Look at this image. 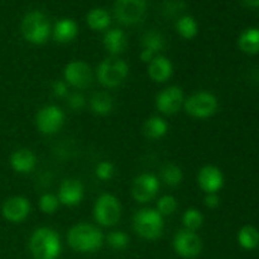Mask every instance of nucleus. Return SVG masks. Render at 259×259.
<instances>
[{
  "label": "nucleus",
  "instance_id": "38",
  "mask_svg": "<svg viewBox=\"0 0 259 259\" xmlns=\"http://www.w3.org/2000/svg\"><path fill=\"white\" fill-rule=\"evenodd\" d=\"M156 53H153L152 52V51H149V50H142V52H141V55H139V57H141V61L142 62H144V63H147V65H148L149 62H151L152 60H153L154 57H156Z\"/></svg>",
  "mask_w": 259,
  "mask_h": 259
},
{
  "label": "nucleus",
  "instance_id": "32",
  "mask_svg": "<svg viewBox=\"0 0 259 259\" xmlns=\"http://www.w3.org/2000/svg\"><path fill=\"white\" fill-rule=\"evenodd\" d=\"M58 206H60V201L58 197L53 194H45L40 196L39 199V209L43 214L52 215L57 211Z\"/></svg>",
  "mask_w": 259,
  "mask_h": 259
},
{
  "label": "nucleus",
  "instance_id": "26",
  "mask_svg": "<svg viewBox=\"0 0 259 259\" xmlns=\"http://www.w3.org/2000/svg\"><path fill=\"white\" fill-rule=\"evenodd\" d=\"M177 33L185 39H192L199 33V25L191 15H182L176 23Z\"/></svg>",
  "mask_w": 259,
  "mask_h": 259
},
{
  "label": "nucleus",
  "instance_id": "23",
  "mask_svg": "<svg viewBox=\"0 0 259 259\" xmlns=\"http://www.w3.org/2000/svg\"><path fill=\"white\" fill-rule=\"evenodd\" d=\"M143 132L147 138L159 139L167 134V132H168V124L161 116H151L144 123Z\"/></svg>",
  "mask_w": 259,
  "mask_h": 259
},
{
  "label": "nucleus",
  "instance_id": "20",
  "mask_svg": "<svg viewBox=\"0 0 259 259\" xmlns=\"http://www.w3.org/2000/svg\"><path fill=\"white\" fill-rule=\"evenodd\" d=\"M78 33L77 24L70 18H63L56 23L53 28V38L58 43L72 42Z\"/></svg>",
  "mask_w": 259,
  "mask_h": 259
},
{
  "label": "nucleus",
  "instance_id": "39",
  "mask_svg": "<svg viewBox=\"0 0 259 259\" xmlns=\"http://www.w3.org/2000/svg\"><path fill=\"white\" fill-rule=\"evenodd\" d=\"M244 3L250 8H259V0H244Z\"/></svg>",
  "mask_w": 259,
  "mask_h": 259
},
{
  "label": "nucleus",
  "instance_id": "25",
  "mask_svg": "<svg viewBox=\"0 0 259 259\" xmlns=\"http://www.w3.org/2000/svg\"><path fill=\"white\" fill-rule=\"evenodd\" d=\"M238 243L245 250H254L259 247V232L252 225H245L238 232Z\"/></svg>",
  "mask_w": 259,
  "mask_h": 259
},
{
  "label": "nucleus",
  "instance_id": "13",
  "mask_svg": "<svg viewBox=\"0 0 259 259\" xmlns=\"http://www.w3.org/2000/svg\"><path fill=\"white\" fill-rule=\"evenodd\" d=\"M184 91L179 86H168L159 91L156 96V108L164 115H174L179 113L184 105Z\"/></svg>",
  "mask_w": 259,
  "mask_h": 259
},
{
  "label": "nucleus",
  "instance_id": "11",
  "mask_svg": "<svg viewBox=\"0 0 259 259\" xmlns=\"http://www.w3.org/2000/svg\"><path fill=\"white\" fill-rule=\"evenodd\" d=\"M159 190L158 177L152 174H142L132 184V196L139 204L152 201Z\"/></svg>",
  "mask_w": 259,
  "mask_h": 259
},
{
  "label": "nucleus",
  "instance_id": "6",
  "mask_svg": "<svg viewBox=\"0 0 259 259\" xmlns=\"http://www.w3.org/2000/svg\"><path fill=\"white\" fill-rule=\"evenodd\" d=\"M218 106V98L209 91H197L184 101L185 111L195 119L210 118L217 113Z\"/></svg>",
  "mask_w": 259,
  "mask_h": 259
},
{
  "label": "nucleus",
  "instance_id": "5",
  "mask_svg": "<svg viewBox=\"0 0 259 259\" xmlns=\"http://www.w3.org/2000/svg\"><path fill=\"white\" fill-rule=\"evenodd\" d=\"M22 34L32 45H43L51 35V25L42 12L33 10L24 15L22 20Z\"/></svg>",
  "mask_w": 259,
  "mask_h": 259
},
{
  "label": "nucleus",
  "instance_id": "19",
  "mask_svg": "<svg viewBox=\"0 0 259 259\" xmlns=\"http://www.w3.org/2000/svg\"><path fill=\"white\" fill-rule=\"evenodd\" d=\"M104 47L105 50L110 53L111 56H118L125 51L126 47V37L125 33L119 28H114V29H109L104 35Z\"/></svg>",
  "mask_w": 259,
  "mask_h": 259
},
{
  "label": "nucleus",
  "instance_id": "3",
  "mask_svg": "<svg viewBox=\"0 0 259 259\" xmlns=\"http://www.w3.org/2000/svg\"><path fill=\"white\" fill-rule=\"evenodd\" d=\"M133 228L137 234L143 239L156 240L163 233V217L156 209L144 207L134 214Z\"/></svg>",
  "mask_w": 259,
  "mask_h": 259
},
{
  "label": "nucleus",
  "instance_id": "31",
  "mask_svg": "<svg viewBox=\"0 0 259 259\" xmlns=\"http://www.w3.org/2000/svg\"><path fill=\"white\" fill-rule=\"evenodd\" d=\"M177 200L175 199L172 195H163L157 200V207L156 210L162 215V217H167V215L175 214L177 210Z\"/></svg>",
  "mask_w": 259,
  "mask_h": 259
},
{
  "label": "nucleus",
  "instance_id": "27",
  "mask_svg": "<svg viewBox=\"0 0 259 259\" xmlns=\"http://www.w3.org/2000/svg\"><path fill=\"white\" fill-rule=\"evenodd\" d=\"M142 45L144 50H149L156 55H159V52H162L166 47V39L157 30H148L142 38Z\"/></svg>",
  "mask_w": 259,
  "mask_h": 259
},
{
  "label": "nucleus",
  "instance_id": "4",
  "mask_svg": "<svg viewBox=\"0 0 259 259\" xmlns=\"http://www.w3.org/2000/svg\"><path fill=\"white\" fill-rule=\"evenodd\" d=\"M128 63L115 56L103 60L96 68V78L104 88L108 89L121 85L128 77Z\"/></svg>",
  "mask_w": 259,
  "mask_h": 259
},
{
  "label": "nucleus",
  "instance_id": "15",
  "mask_svg": "<svg viewBox=\"0 0 259 259\" xmlns=\"http://www.w3.org/2000/svg\"><path fill=\"white\" fill-rule=\"evenodd\" d=\"M197 184L205 194H218L224 186V175L217 166L207 164L197 174Z\"/></svg>",
  "mask_w": 259,
  "mask_h": 259
},
{
  "label": "nucleus",
  "instance_id": "33",
  "mask_svg": "<svg viewBox=\"0 0 259 259\" xmlns=\"http://www.w3.org/2000/svg\"><path fill=\"white\" fill-rule=\"evenodd\" d=\"M114 172H115L114 164L109 161H103L96 166L95 176L101 181H109V180L113 179Z\"/></svg>",
  "mask_w": 259,
  "mask_h": 259
},
{
  "label": "nucleus",
  "instance_id": "17",
  "mask_svg": "<svg viewBox=\"0 0 259 259\" xmlns=\"http://www.w3.org/2000/svg\"><path fill=\"white\" fill-rule=\"evenodd\" d=\"M174 73V65L171 60L162 55H157L148 63V76L157 83H163L171 78Z\"/></svg>",
  "mask_w": 259,
  "mask_h": 259
},
{
  "label": "nucleus",
  "instance_id": "34",
  "mask_svg": "<svg viewBox=\"0 0 259 259\" xmlns=\"http://www.w3.org/2000/svg\"><path fill=\"white\" fill-rule=\"evenodd\" d=\"M67 105L73 111H78L85 108L86 98L81 93H72L68 94L67 96Z\"/></svg>",
  "mask_w": 259,
  "mask_h": 259
},
{
  "label": "nucleus",
  "instance_id": "16",
  "mask_svg": "<svg viewBox=\"0 0 259 259\" xmlns=\"http://www.w3.org/2000/svg\"><path fill=\"white\" fill-rule=\"evenodd\" d=\"M83 185L76 179H66L61 182L58 189V201L65 206H76L83 199Z\"/></svg>",
  "mask_w": 259,
  "mask_h": 259
},
{
  "label": "nucleus",
  "instance_id": "35",
  "mask_svg": "<svg viewBox=\"0 0 259 259\" xmlns=\"http://www.w3.org/2000/svg\"><path fill=\"white\" fill-rule=\"evenodd\" d=\"M52 93L56 98H67L68 96V85L65 81L57 80L52 85Z\"/></svg>",
  "mask_w": 259,
  "mask_h": 259
},
{
  "label": "nucleus",
  "instance_id": "36",
  "mask_svg": "<svg viewBox=\"0 0 259 259\" xmlns=\"http://www.w3.org/2000/svg\"><path fill=\"white\" fill-rule=\"evenodd\" d=\"M184 3L179 2V0H174V2H169L164 5V13L169 15H175L177 12H181L184 9Z\"/></svg>",
  "mask_w": 259,
  "mask_h": 259
},
{
  "label": "nucleus",
  "instance_id": "30",
  "mask_svg": "<svg viewBox=\"0 0 259 259\" xmlns=\"http://www.w3.org/2000/svg\"><path fill=\"white\" fill-rule=\"evenodd\" d=\"M106 243L114 250H123L129 245V237L121 230H114L106 237Z\"/></svg>",
  "mask_w": 259,
  "mask_h": 259
},
{
  "label": "nucleus",
  "instance_id": "24",
  "mask_svg": "<svg viewBox=\"0 0 259 259\" xmlns=\"http://www.w3.org/2000/svg\"><path fill=\"white\" fill-rule=\"evenodd\" d=\"M86 23L94 30H104L109 28L111 23V18L109 13L103 8L91 9L86 15Z\"/></svg>",
  "mask_w": 259,
  "mask_h": 259
},
{
  "label": "nucleus",
  "instance_id": "9",
  "mask_svg": "<svg viewBox=\"0 0 259 259\" xmlns=\"http://www.w3.org/2000/svg\"><path fill=\"white\" fill-rule=\"evenodd\" d=\"M146 8V0H116L114 12L119 22L125 25H134L143 20Z\"/></svg>",
  "mask_w": 259,
  "mask_h": 259
},
{
  "label": "nucleus",
  "instance_id": "12",
  "mask_svg": "<svg viewBox=\"0 0 259 259\" xmlns=\"http://www.w3.org/2000/svg\"><path fill=\"white\" fill-rule=\"evenodd\" d=\"M63 78L67 85L76 89H86L94 80V73L90 66L82 61H72L67 63L63 70Z\"/></svg>",
  "mask_w": 259,
  "mask_h": 259
},
{
  "label": "nucleus",
  "instance_id": "18",
  "mask_svg": "<svg viewBox=\"0 0 259 259\" xmlns=\"http://www.w3.org/2000/svg\"><path fill=\"white\" fill-rule=\"evenodd\" d=\"M35 164H37V157L30 149H18L10 156V167L17 174H29L35 168Z\"/></svg>",
  "mask_w": 259,
  "mask_h": 259
},
{
  "label": "nucleus",
  "instance_id": "1",
  "mask_svg": "<svg viewBox=\"0 0 259 259\" xmlns=\"http://www.w3.org/2000/svg\"><path fill=\"white\" fill-rule=\"evenodd\" d=\"M67 243L78 253H94L103 247L104 234L95 225L78 223L68 230Z\"/></svg>",
  "mask_w": 259,
  "mask_h": 259
},
{
  "label": "nucleus",
  "instance_id": "29",
  "mask_svg": "<svg viewBox=\"0 0 259 259\" xmlns=\"http://www.w3.org/2000/svg\"><path fill=\"white\" fill-rule=\"evenodd\" d=\"M182 223H184L185 229L196 232L204 224V215H202V212L200 210L195 209V207H190V209H187L184 212Z\"/></svg>",
  "mask_w": 259,
  "mask_h": 259
},
{
  "label": "nucleus",
  "instance_id": "14",
  "mask_svg": "<svg viewBox=\"0 0 259 259\" xmlns=\"http://www.w3.org/2000/svg\"><path fill=\"white\" fill-rule=\"evenodd\" d=\"M2 214L7 222L13 224L23 223L30 214V202L24 196H13L4 201Z\"/></svg>",
  "mask_w": 259,
  "mask_h": 259
},
{
  "label": "nucleus",
  "instance_id": "8",
  "mask_svg": "<svg viewBox=\"0 0 259 259\" xmlns=\"http://www.w3.org/2000/svg\"><path fill=\"white\" fill-rule=\"evenodd\" d=\"M65 124V113L57 105H46L35 114V126L46 136L58 133Z\"/></svg>",
  "mask_w": 259,
  "mask_h": 259
},
{
  "label": "nucleus",
  "instance_id": "2",
  "mask_svg": "<svg viewBox=\"0 0 259 259\" xmlns=\"http://www.w3.org/2000/svg\"><path fill=\"white\" fill-rule=\"evenodd\" d=\"M29 250L34 259H57L62 250L60 235L51 228H38L30 235Z\"/></svg>",
  "mask_w": 259,
  "mask_h": 259
},
{
  "label": "nucleus",
  "instance_id": "37",
  "mask_svg": "<svg viewBox=\"0 0 259 259\" xmlns=\"http://www.w3.org/2000/svg\"><path fill=\"white\" fill-rule=\"evenodd\" d=\"M205 206L209 209H217L220 205V197L218 194H206L204 199Z\"/></svg>",
  "mask_w": 259,
  "mask_h": 259
},
{
  "label": "nucleus",
  "instance_id": "28",
  "mask_svg": "<svg viewBox=\"0 0 259 259\" xmlns=\"http://www.w3.org/2000/svg\"><path fill=\"white\" fill-rule=\"evenodd\" d=\"M161 179L167 186H179L182 182L184 175H182L181 168L174 163H167L162 167L161 169Z\"/></svg>",
  "mask_w": 259,
  "mask_h": 259
},
{
  "label": "nucleus",
  "instance_id": "21",
  "mask_svg": "<svg viewBox=\"0 0 259 259\" xmlns=\"http://www.w3.org/2000/svg\"><path fill=\"white\" fill-rule=\"evenodd\" d=\"M90 109L96 115H108L111 113L114 108V100L111 95L105 91L95 93L89 100Z\"/></svg>",
  "mask_w": 259,
  "mask_h": 259
},
{
  "label": "nucleus",
  "instance_id": "22",
  "mask_svg": "<svg viewBox=\"0 0 259 259\" xmlns=\"http://www.w3.org/2000/svg\"><path fill=\"white\" fill-rule=\"evenodd\" d=\"M240 51L248 55H255L259 52V28H248L238 39Z\"/></svg>",
  "mask_w": 259,
  "mask_h": 259
},
{
  "label": "nucleus",
  "instance_id": "10",
  "mask_svg": "<svg viewBox=\"0 0 259 259\" xmlns=\"http://www.w3.org/2000/svg\"><path fill=\"white\" fill-rule=\"evenodd\" d=\"M174 249L182 258H196L202 250V240L195 232L182 229L175 235Z\"/></svg>",
  "mask_w": 259,
  "mask_h": 259
},
{
  "label": "nucleus",
  "instance_id": "7",
  "mask_svg": "<svg viewBox=\"0 0 259 259\" xmlns=\"http://www.w3.org/2000/svg\"><path fill=\"white\" fill-rule=\"evenodd\" d=\"M94 218L101 227H114L121 218L120 201L111 194H103L94 205Z\"/></svg>",
  "mask_w": 259,
  "mask_h": 259
}]
</instances>
